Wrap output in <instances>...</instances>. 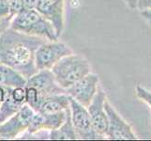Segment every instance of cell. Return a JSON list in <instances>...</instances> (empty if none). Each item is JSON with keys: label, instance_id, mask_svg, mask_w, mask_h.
I'll list each match as a JSON object with an SVG mask.
<instances>
[{"label": "cell", "instance_id": "1", "mask_svg": "<svg viewBox=\"0 0 151 141\" xmlns=\"http://www.w3.org/2000/svg\"><path fill=\"white\" fill-rule=\"evenodd\" d=\"M47 40L8 27L0 34V63L16 70L25 79L38 72L35 53Z\"/></svg>", "mask_w": 151, "mask_h": 141}, {"label": "cell", "instance_id": "2", "mask_svg": "<svg viewBox=\"0 0 151 141\" xmlns=\"http://www.w3.org/2000/svg\"><path fill=\"white\" fill-rule=\"evenodd\" d=\"M25 103L33 109L35 112L46 97L55 94L66 93L65 90L60 87L55 80L51 70L38 71L35 74L27 79L24 85Z\"/></svg>", "mask_w": 151, "mask_h": 141}, {"label": "cell", "instance_id": "3", "mask_svg": "<svg viewBox=\"0 0 151 141\" xmlns=\"http://www.w3.org/2000/svg\"><path fill=\"white\" fill-rule=\"evenodd\" d=\"M9 27L24 33L45 39L50 41L58 40V37L52 24L36 9H23L12 19Z\"/></svg>", "mask_w": 151, "mask_h": 141}, {"label": "cell", "instance_id": "4", "mask_svg": "<svg viewBox=\"0 0 151 141\" xmlns=\"http://www.w3.org/2000/svg\"><path fill=\"white\" fill-rule=\"evenodd\" d=\"M51 72L57 85L66 90L91 72V64L86 56L72 53L62 57Z\"/></svg>", "mask_w": 151, "mask_h": 141}, {"label": "cell", "instance_id": "5", "mask_svg": "<svg viewBox=\"0 0 151 141\" xmlns=\"http://www.w3.org/2000/svg\"><path fill=\"white\" fill-rule=\"evenodd\" d=\"M74 53L70 45L58 40H47L35 53V66L38 71L51 70L62 57Z\"/></svg>", "mask_w": 151, "mask_h": 141}, {"label": "cell", "instance_id": "6", "mask_svg": "<svg viewBox=\"0 0 151 141\" xmlns=\"http://www.w3.org/2000/svg\"><path fill=\"white\" fill-rule=\"evenodd\" d=\"M70 109L71 121L73 124L78 139L84 140H97L104 139L98 134L92 127L91 119L87 108L76 102L73 98L70 97Z\"/></svg>", "mask_w": 151, "mask_h": 141}, {"label": "cell", "instance_id": "7", "mask_svg": "<svg viewBox=\"0 0 151 141\" xmlns=\"http://www.w3.org/2000/svg\"><path fill=\"white\" fill-rule=\"evenodd\" d=\"M108 119L107 138L113 140H135L138 139L131 124L128 123L121 117L116 108L110 103L107 99L104 103Z\"/></svg>", "mask_w": 151, "mask_h": 141}, {"label": "cell", "instance_id": "8", "mask_svg": "<svg viewBox=\"0 0 151 141\" xmlns=\"http://www.w3.org/2000/svg\"><path fill=\"white\" fill-rule=\"evenodd\" d=\"M34 113L33 109L24 103L17 113L0 124V139H14L20 134L27 132Z\"/></svg>", "mask_w": 151, "mask_h": 141}, {"label": "cell", "instance_id": "9", "mask_svg": "<svg viewBox=\"0 0 151 141\" xmlns=\"http://www.w3.org/2000/svg\"><path fill=\"white\" fill-rule=\"evenodd\" d=\"M99 86L100 77L97 74L91 72L75 82L73 85L66 88L65 91L68 96L73 98L82 106L87 107L97 93Z\"/></svg>", "mask_w": 151, "mask_h": 141}, {"label": "cell", "instance_id": "10", "mask_svg": "<svg viewBox=\"0 0 151 141\" xmlns=\"http://www.w3.org/2000/svg\"><path fill=\"white\" fill-rule=\"evenodd\" d=\"M106 99V93L100 84L94 98L92 99L91 103L86 107L91 119L93 129L104 139L107 138L108 130V119L105 107H104Z\"/></svg>", "mask_w": 151, "mask_h": 141}, {"label": "cell", "instance_id": "11", "mask_svg": "<svg viewBox=\"0 0 151 141\" xmlns=\"http://www.w3.org/2000/svg\"><path fill=\"white\" fill-rule=\"evenodd\" d=\"M35 9L52 24L59 38L64 30L65 0H37Z\"/></svg>", "mask_w": 151, "mask_h": 141}, {"label": "cell", "instance_id": "12", "mask_svg": "<svg viewBox=\"0 0 151 141\" xmlns=\"http://www.w3.org/2000/svg\"><path fill=\"white\" fill-rule=\"evenodd\" d=\"M68 109V108H67ZM66 118V110L56 114H41L35 112L30 119L27 134H32L38 132L52 131L63 123Z\"/></svg>", "mask_w": 151, "mask_h": 141}, {"label": "cell", "instance_id": "13", "mask_svg": "<svg viewBox=\"0 0 151 141\" xmlns=\"http://www.w3.org/2000/svg\"><path fill=\"white\" fill-rule=\"evenodd\" d=\"M69 107L70 98L66 93L55 94V95L46 97L41 102L37 112L41 114H56L65 111Z\"/></svg>", "mask_w": 151, "mask_h": 141}, {"label": "cell", "instance_id": "14", "mask_svg": "<svg viewBox=\"0 0 151 141\" xmlns=\"http://www.w3.org/2000/svg\"><path fill=\"white\" fill-rule=\"evenodd\" d=\"M5 90L4 99L0 104V124L7 121L15 113H17L25 103L24 102H19L15 100L12 96V88L9 87H3Z\"/></svg>", "mask_w": 151, "mask_h": 141}, {"label": "cell", "instance_id": "15", "mask_svg": "<svg viewBox=\"0 0 151 141\" xmlns=\"http://www.w3.org/2000/svg\"><path fill=\"white\" fill-rule=\"evenodd\" d=\"M49 139L54 140H75L78 139L75 133V129L71 121L70 109H66V118L59 127L49 132Z\"/></svg>", "mask_w": 151, "mask_h": 141}, {"label": "cell", "instance_id": "16", "mask_svg": "<svg viewBox=\"0 0 151 141\" xmlns=\"http://www.w3.org/2000/svg\"><path fill=\"white\" fill-rule=\"evenodd\" d=\"M27 79L16 70L0 63V87H24Z\"/></svg>", "mask_w": 151, "mask_h": 141}, {"label": "cell", "instance_id": "17", "mask_svg": "<svg viewBox=\"0 0 151 141\" xmlns=\"http://www.w3.org/2000/svg\"><path fill=\"white\" fill-rule=\"evenodd\" d=\"M135 94L138 99L145 103L151 108V91L147 90L141 85H137L135 87Z\"/></svg>", "mask_w": 151, "mask_h": 141}, {"label": "cell", "instance_id": "18", "mask_svg": "<svg viewBox=\"0 0 151 141\" xmlns=\"http://www.w3.org/2000/svg\"><path fill=\"white\" fill-rule=\"evenodd\" d=\"M5 1L9 4V9H10V12H12V16L16 15L18 12H21V10L24 9L22 0H5Z\"/></svg>", "mask_w": 151, "mask_h": 141}, {"label": "cell", "instance_id": "19", "mask_svg": "<svg viewBox=\"0 0 151 141\" xmlns=\"http://www.w3.org/2000/svg\"><path fill=\"white\" fill-rule=\"evenodd\" d=\"M13 17L10 12V9L9 4L5 0H0V19Z\"/></svg>", "mask_w": 151, "mask_h": 141}, {"label": "cell", "instance_id": "20", "mask_svg": "<svg viewBox=\"0 0 151 141\" xmlns=\"http://www.w3.org/2000/svg\"><path fill=\"white\" fill-rule=\"evenodd\" d=\"M136 9L142 10H151V0H138Z\"/></svg>", "mask_w": 151, "mask_h": 141}, {"label": "cell", "instance_id": "21", "mask_svg": "<svg viewBox=\"0 0 151 141\" xmlns=\"http://www.w3.org/2000/svg\"><path fill=\"white\" fill-rule=\"evenodd\" d=\"M13 17H8L4 19H0V34H1L4 30H6L8 27H9L10 22Z\"/></svg>", "mask_w": 151, "mask_h": 141}, {"label": "cell", "instance_id": "22", "mask_svg": "<svg viewBox=\"0 0 151 141\" xmlns=\"http://www.w3.org/2000/svg\"><path fill=\"white\" fill-rule=\"evenodd\" d=\"M22 2H23L24 9H35L37 0H22Z\"/></svg>", "mask_w": 151, "mask_h": 141}, {"label": "cell", "instance_id": "23", "mask_svg": "<svg viewBox=\"0 0 151 141\" xmlns=\"http://www.w3.org/2000/svg\"><path fill=\"white\" fill-rule=\"evenodd\" d=\"M140 14L151 27V10H142V12H140Z\"/></svg>", "mask_w": 151, "mask_h": 141}, {"label": "cell", "instance_id": "24", "mask_svg": "<svg viewBox=\"0 0 151 141\" xmlns=\"http://www.w3.org/2000/svg\"><path fill=\"white\" fill-rule=\"evenodd\" d=\"M127 2L128 6L131 8L132 9H136V5H137V1L138 0H125Z\"/></svg>", "mask_w": 151, "mask_h": 141}, {"label": "cell", "instance_id": "25", "mask_svg": "<svg viewBox=\"0 0 151 141\" xmlns=\"http://www.w3.org/2000/svg\"><path fill=\"white\" fill-rule=\"evenodd\" d=\"M4 95H5V90L3 87H0V104H1L3 99H4Z\"/></svg>", "mask_w": 151, "mask_h": 141}, {"label": "cell", "instance_id": "26", "mask_svg": "<svg viewBox=\"0 0 151 141\" xmlns=\"http://www.w3.org/2000/svg\"><path fill=\"white\" fill-rule=\"evenodd\" d=\"M150 121H151V118H150Z\"/></svg>", "mask_w": 151, "mask_h": 141}]
</instances>
